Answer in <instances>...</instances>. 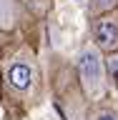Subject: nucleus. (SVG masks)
<instances>
[{"mask_svg":"<svg viewBox=\"0 0 118 120\" xmlns=\"http://www.w3.org/2000/svg\"><path fill=\"white\" fill-rule=\"evenodd\" d=\"M75 80L81 85L83 95L88 103L103 100L106 90H108V63H106L103 52L98 50L93 43H85L78 50L75 58Z\"/></svg>","mask_w":118,"mask_h":120,"instance_id":"2","label":"nucleus"},{"mask_svg":"<svg viewBox=\"0 0 118 120\" xmlns=\"http://www.w3.org/2000/svg\"><path fill=\"white\" fill-rule=\"evenodd\" d=\"M88 120H118V115L111 108H96V110L88 115Z\"/></svg>","mask_w":118,"mask_h":120,"instance_id":"6","label":"nucleus"},{"mask_svg":"<svg viewBox=\"0 0 118 120\" xmlns=\"http://www.w3.org/2000/svg\"><path fill=\"white\" fill-rule=\"evenodd\" d=\"M43 90L40 82V68H38L35 50L30 45H18L3 58L0 70V98L8 105H18L20 115L38 103Z\"/></svg>","mask_w":118,"mask_h":120,"instance_id":"1","label":"nucleus"},{"mask_svg":"<svg viewBox=\"0 0 118 120\" xmlns=\"http://www.w3.org/2000/svg\"><path fill=\"white\" fill-rule=\"evenodd\" d=\"M118 8V0H88V18H96V15L111 13Z\"/></svg>","mask_w":118,"mask_h":120,"instance_id":"5","label":"nucleus"},{"mask_svg":"<svg viewBox=\"0 0 118 120\" xmlns=\"http://www.w3.org/2000/svg\"><path fill=\"white\" fill-rule=\"evenodd\" d=\"M90 43L103 55L118 52V8L90 18Z\"/></svg>","mask_w":118,"mask_h":120,"instance_id":"3","label":"nucleus"},{"mask_svg":"<svg viewBox=\"0 0 118 120\" xmlns=\"http://www.w3.org/2000/svg\"><path fill=\"white\" fill-rule=\"evenodd\" d=\"M113 85H116V93H118V80H113Z\"/></svg>","mask_w":118,"mask_h":120,"instance_id":"7","label":"nucleus"},{"mask_svg":"<svg viewBox=\"0 0 118 120\" xmlns=\"http://www.w3.org/2000/svg\"><path fill=\"white\" fill-rule=\"evenodd\" d=\"M23 8L25 5L20 0H0V30L10 33L18 28V22L23 18Z\"/></svg>","mask_w":118,"mask_h":120,"instance_id":"4","label":"nucleus"}]
</instances>
